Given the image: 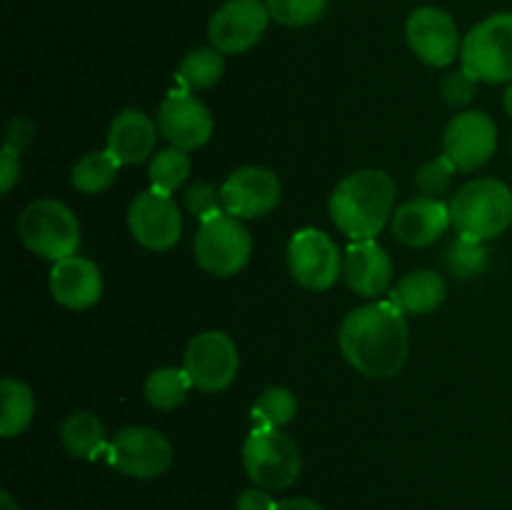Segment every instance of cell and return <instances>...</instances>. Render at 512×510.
Wrapping results in <instances>:
<instances>
[{"instance_id": "7", "label": "cell", "mask_w": 512, "mask_h": 510, "mask_svg": "<svg viewBox=\"0 0 512 510\" xmlns=\"http://www.w3.org/2000/svg\"><path fill=\"white\" fill-rule=\"evenodd\" d=\"M243 465L258 488L283 490L300 478L303 455L280 428H253L243 445Z\"/></svg>"}, {"instance_id": "6", "label": "cell", "mask_w": 512, "mask_h": 510, "mask_svg": "<svg viewBox=\"0 0 512 510\" xmlns=\"http://www.w3.org/2000/svg\"><path fill=\"white\" fill-rule=\"evenodd\" d=\"M193 245L198 265L215 278L238 275L253 255V238L248 228L243 220L225 210L200 220Z\"/></svg>"}, {"instance_id": "32", "label": "cell", "mask_w": 512, "mask_h": 510, "mask_svg": "<svg viewBox=\"0 0 512 510\" xmlns=\"http://www.w3.org/2000/svg\"><path fill=\"white\" fill-rule=\"evenodd\" d=\"M455 173H458V168H455L453 160L443 153L438 155V158L420 165L418 173H415V185H418L423 198H440V195L450 188Z\"/></svg>"}, {"instance_id": "30", "label": "cell", "mask_w": 512, "mask_h": 510, "mask_svg": "<svg viewBox=\"0 0 512 510\" xmlns=\"http://www.w3.org/2000/svg\"><path fill=\"white\" fill-rule=\"evenodd\" d=\"M445 260H448V268L455 278L470 280L488 268V248H485V243H480V240H470L458 235V238L450 243Z\"/></svg>"}, {"instance_id": "28", "label": "cell", "mask_w": 512, "mask_h": 510, "mask_svg": "<svg viewBox=\"0 0 512 510\" xmlns=\"http://www.w3.org/2000/svg\"><path fill=\"white\" fill-rule=\"evenodd\" d=\"M298 415V398L283 385H270L253 403L255 428H283Z\"/></svg>"}, {"instance_id": "27", "label": "cell", "mask_w": 512, "mask_h": 510, "mask_svg": "<svg viewBox=\"0 0 512 510\" xmlns=\"http://www.w3.org/2000/svg\"><path fill=\"white\" fill-rule=\"evenodd\" d=\"M35 128L28 118L23 115H15L13 120L5 128V143H3V155H0V190L10 193L15 188V183L20 180V160H23L25 148L33 140Z\"/></svg>"}, {"instance_id": "9", "label": "cell", "mask_w": 512, "mask_h": 510, "mask_svg": "<svg viewBox=\"0 0 512 510\" xmlns=\"http://www.w3.org/2000/svg\"><path fill=\"white\" fill-rule=\"evenodd\" d=\"M343 258L338 243L318 228H303L288 243V268L295 283L313 293L330 290L343 275Z\"/></svg>"}, {"instance_id": "35", "label": "cell", "mask_w": 512, "mask_h": 510, "mask_svg": "<svg viewBox=\"0 0 512 510\" xmlns=\"http://www.w3.org/2000/svg\"><path fill=\"white\" fill-rule=\"evenodd\" d=\"M238 510H278V500L268 493L265 488H248L238 495V503H235Z\"/></svg>"}, {"instance_id": "22", "label": "cell", "mask_w": 512, "mask_h": 510, "mask_svg": "<svg viewBox=\"0 0 512 510\" xmlns=\"http://www.w3.org/2000/svg\"><path fill=\"white\" fill-rule=\"evenodd\" d=\"M60 443L73 458L93 460L105 455V425L90 410H75L60 425Z\"/></svg>"}, {"instance_id": "34", "label": "cell", "mask_w": 512, "mask_h": 510, "mask_svg": "<svg viewBox=\"0 0 512 510\" xmlns=\"http://www.w3.org/2000/svg\"><path fill=\"white\" fill-rule=\"evenodd\" d=\"M475 85H478V80L470 78V75L460 68L440 80V93H443L445 103H448L450 108H463V105H468L470 100H473Z\"/></svg>"}, {"instance_id": "17", "label": "cell", "mask_w": 512, "mask_h": 510, "mask_svg": "<svg viewBox=\"0 0 512 510\" xmlns=\"http://www.w3.org/2000/svg\"><path fill=\"white\" fill-rule=\"evenodd\" d=\"M48 285L55 303L68 310L93 308L95 303H100L105 288L100 268L83 255H70L53 263Z\"/></svg>"}, {"instance_id": "4", "label": "cell", "mask_w": 512, "mask_h": 510, "mask_svg": "<svg viewBox=\"0 0 512 510\" xmlns=\"http://www.w3.org/2000/svg\"><path fill=\"white\" fill-rule=\"evenodd\" d=\"M18 235L30 253L45 260L78 255L80 223L73 210L55 198L33 200L18 218Z\"/></svg>"}, {"instance_id": "20", "label": "cell", "mask_w": 512, "mask_h": 510, "mask_svg": "<svg viewBox=\"0 0 512 510\" xmlns=\"http://www.w3.org/2000/svg\"><path fill=\"white\" fill-rule=\"evenodd\" d=\"M158 130V123H153L143 110L125 108L110 123L108 150L120 165H140L153 155Z\"/></svg>"}, {"instance_id": "5", "label": "cell", "mask_w": 512, "mask_h": 510, "mask_svg": "<svg viewBox=\"0 0 512 510\" xmlns=\"http://www.w3.org/2000/svg\"><path fill=\"white\" fill-rule=\"evenodd\" d=\"M460 68L478 83H512V13H495L470 28Z\"/></svg>"}, {"instance_id": "3", "label": "cell", "mask_w": 512, "mask_h": 510, "mask_svg": "<svg viewBox=\"0 0 512 510\" xmlns=\"http://www.w3.org/2000/svg\"><path fill=\"white\" fill-rule=\"evenodd\" d=\"M450 218L458 235L488 243L512 225V188L498 178L470 180L450 200Z\"/></svg>"}, {"instance_id": "13", "label": "cell", "mask_w": 512, "mask_h": 510, "mask_svg": "<svg viewBox=\"0 0 512 510\" xmlns=\"http://www.w3.org/2000/svg\"><path fill=\"white\" fill-rule=\"evenodd\" d=\"M405 38L418 60H423L430 68H448L458 60L460 48H463L455 20L435 5H423L410 13Z\"/></svg>"}, {"instance_id": "21", "label": "cell", "mask_w": 512, "mask_h": 510, "mask_svg": "<svg viewBox=\"0 0 512 510\" xmlns=\"http://www.w3.org/2000/svg\"><path fill=\"white\" fill-rule=\"evenodd\" d=\"M448 285H445L443 275L435 270H413L400 283L390 290V303L398 305L405 315H428L440 308L445 300Z\"/></svg>"}, {"instance_id": "15", "label": "cell", "mask_w": 512, "mask_h": 510, "mask_svg": "<svg viewBox=\"0 0 512 510\" xmlns=\"http://www.w3.org/2000/svg\"><path fill=\"white\" fill-rule=\"evenodd\" d=\"M498 150V128L483 110H468L455 115L443 135V153L455 168L470 173L488 163Z\"/></svg>"}, {"instance_id": "16", "label": "cell", "mask_w": 512, "mask_h": 510, "mask_svg": "<svg viewBox=\"0 0 512 510\" xmlns=\"http://www.w3.org/2000/svg\"><path fill=\"white\" fill-rule=\"evenodd\" d=\"M213 115L208 105L195 98L190 90L180 88L165 95L158 110V128L160 135L168 140L173 148L180 150H198L213 135Z\"/></svg>"}, {"instance_id": "25", "label": "cell", "mask_w": 512, "mask_h": 510, "mask_svg": "<svg viewBox=\"0 0 512 510\" xmlns=\"http://www.w3.org/2000/svg\"><path fill=\"white\" fill-rule=\"evenodd\" d=\"M223 73L225 58L218 48H213V45L210 48H195L180 63L178 83L180 88L198 93V90H208L215 83H220Z\"/></svg>"}, {"instance_id": "26", "label": "cell", "mask_w": 512, "mask_h": 510, "mask_svg": "<svg viewBox=\"0 0 512 510\" xmlns=\"http://www.w3.org/2000/svg\"><path fill=\"white\" fill-rule=\"evenodd\" d=\"M190 388H195L185 368H158L145 380V400L155 410H175L185 403Z\"/></svg>"}, {"instance_id": "18", "label": "cell", "mask_w": 512, "mask_h": 510, "mask_svg": "<svg viewBox=\"0 0 512 510\" xmlns=\"http://www.w3.org/2000/svg\"><path fill=\"white\" fill-rule=\"evenodd\" d=\"M393 235L403 245L410 248H425L440 240L445 230L453 228V218H450V203H443L440 198H413L395 208L393 218Z\"/></svg>"}, {"instance_id": "36", "label": "cell", "mask_w": 512, "mask_h": 510, "mask_svg": "<svg viewBox=\"0 0 512 510\" xmlns=\"http://www.w3.org/2000/svg\"><path fill=\"white\" fill-rule=\"evenodd\" d=\"M278 510H323L320 503L310 498H288V500H280Z\"/></svg>"}, {"instance_id": "23", "label": "cell", "mask_w": 512, "mask_h": 510, "mask_svg": "<svg viewBox=\"0 0 512 510\" xmlns=\"http://www.w3.org/2000/svg\"><path fill=\"white\" fill-rule=\"evenodd\" d=\"M35 415V395L28 383L18 378H3L0 383V435L15 438L25 433L33 423Z\"/></svg>"}, {"instance_id": "19", "label": "cell", "mask_w": 512, "mask_h": 510, "mask_svg": "<svg viewBox=\"0 0 512 510\" xmlns=\"http://www.w3.org/2000/svg\"><path fill=\"white\" fill-rule=\"evenodd\" d=\"M343 280L360 298H378L390 288L393 260L375 240H353L343 258Z\"/></svg>"}, {"instance_id": "1", "label": "cell", "mask_w": 512, "mask_h": 510, "mask_svg": "<svg viewBox=\"0 0 512 510\" xmlns=\"http://www.w3.org/2000/svg\"><path fill=\"white\" fill-rule=\"evenodd\" d=\"M343 358L360 375L388 380L403 370L410 353V330L405 313L390 300L350 310L338 330Z\"/></svg>"}, {"instance_id": "10", "label": "cell", "mask_w": 512, "mask_h": 510, "mask_svg": "<svg viewBox=\"0 0 512 510\" xmlns=\"http://www.w3.org/2000/svg\"><path fill=\"white\" fill-rule=\"evenodd\" d=\"M183 368L188 370L195 388L203 393H220L238 375V348L223 330H205L188 343Z\"/></svg>"}, {"instance_id": "8", "label": "cell", "mask_w": 512, "mask_h": 510, "mask_svg": "<svg viewBox=\"0 0 512 510\" xmlns=\"http://www.w3.org/2000/svg\"><path fill=\"white\" fill-rule=\"evenodd\" d=\"M105 463L128 478L150 480L163 475L173 463V445L160 430L130 425L118 430L105 448Z\"/></svg>"}, {"instance_id": "38", "label": "cell", "mask_w": 512, "mask_h": 510, "mask_svg": "<svg viewBox=\"0 0 512 510\" xmlns=\"http://www.w3.org/2000/svg\"><path fill=\"white\" fill-rule=\"evenodd\" d=\"M503 105H505V113L512 118V83L508 85V90H505V98H503Z\"/></svg>"}, {"instance_id": "24", "label": "cell", "mask_w": 512, "mask_h": 510, "mask_svg": "<svg viewBox=\"0 0 512 510\" xmlns=\"http://www.w3.org/2000/svg\"><path fill=\"white\" fill-rule=\"evenodd\" d=\"M120 163L108 148L93 150V153L83 155L78 163L70 170V183L78 193L85 195H100L115 183L118 178Z\"/></svg>"}, {"instance_id": "2", "label": "cell", "mask_w": 512, "mask_h": 510, "mask_svg": "<svg viewBox=\"0 0 512 510\" xmlns=\"http://www.w3.org/2000/svg\"><path fill=\"white\" fill-rule=\"evenodd\" d=\"M335 228L350 240H375L395 213V183L385 170L365 168L335 185L328 200Z\"/></svg>"}, {"instance_id": "12", "label": "cell", "mask_w": 512, "mask_h": 510, "mask_svg": "<svg viewBox=\"0 0 512 510\" xmlns=\"http://www.w3.org/2000/svg\"><path fill=\"white\" fill-rule=\"evenodd\" d=\"M128 230L145 250H170L183 233V215L173 195L145 190L128 208Z\"/></svg>"}, {"instance_id": "29", "label": "cell", "mask_w": 512, "mask_h": 510, "mask_svg": "<svg viewBox=\"0 0 512 510\" xmlns=\"http://www.w3.org/2000/svg\"><path fill=\"white\" fill-rule=\"evenodd\" d=\"M190 175V158L188 150L180 148H165L160 153L153 155L148 168V178H150V188L158 190V193L173 195L180 185L188 180Z\"/></svg>"}, {"instance_id": "14", "label": "cell", "mask_w": 512, "mask_h": 510, "mask_svg": "<svg viewBox=\"0 0 512 510\" xmlns=\"http://www.w3.org/2000/svg\"><path fill=\"white\" fill-rule=\"evenodd\" d=\"M223 210L240 220L263 218L273 213L283 198L280 178L263 165H243L233 170L220 188Z\"/></svg>"}, {"instance_id": "37", "label": "cell", "mask_w": 512, "mask_h": 510, "mask_svg": "<svg viewBox=\"0 0 512 510\" xmlns=\"http://www.w3.org/2000/svg\"><path fill=\"white\" fill-rule=\"evenodd\" d=\"M0 510H20V505L15 503L13 495H10L8 490H3V493H0Z\"/></svg>"}, {"instance_id": "11", "label": "cell", "mask_w": 512, "mask_h": 510, "mask_svg": "<svg viewBox=\"0 0 512 510\" xmlns=\"http://www.w3.org/2000/svg\"><path fill=\"white\" fill-rule=\"evenodd\" d=\"M270 20L273 18L265 0H228L210 18V45L223 55L248 53L253 45L260 43Z\"/></svg>"}, {"instance_id": "33", "label": "cell", "mask_w": 512, "mask_h": 510, "mask_svg": "<svg viewBox=\"0 0 512 510\" xmlns=\"http://www.w3.org/2000/svg\"><path fill=\"white\" fill-rule=\"evenodd\" d=\"M185 208L195 215L198 220L208 218V215H215L223 210V195L208 180H198V183L190 185L185 190Z\"/></svg>"}, {"instance_id": "31", "label": "cell", "mask_w": 512, "mask_h": 510, "mask_svg": "<svg viewBox=\"0 0 512 510\" xmlns=\"http://www.w3.org/2000/svg\"><path fill=\"white\" fill-rule=\"evenodd\" d=\"M270 18L285 28H305L325 15L328 0H265Z\"/></svg>"}]
</instances>
